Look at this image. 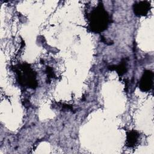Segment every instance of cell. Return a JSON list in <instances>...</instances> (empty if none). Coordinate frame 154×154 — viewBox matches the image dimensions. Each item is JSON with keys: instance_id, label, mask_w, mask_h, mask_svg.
Wrapping results in <instances>:
<instances>
[{"instance_id": "obj_1", "label": "cell", "mask_w": 154, "mask_h": 154, "mask_svg": "<svg viewBox=\"0 0 154 154\" xmlns=\"http://www.w3.org/2000/svg\"><path fill=\"white\" fill-rule=\"evenodd\" d=\"M92 26L93 29L97 31H103L105 28L107 26L108 21V14L103 9L99 8L98 10H95L93 11V14H92Z\"/></svg>"}, {"instance_id": "obj_3", "label": "cell", "mask_w": 154, "mask_h": 154, "mask_svg": "<svg viewBox=\"0 0 154 154\" xmlns=\"http://www.w3.org/2000/svg\"><path fill=\"white\" fill-rule=\"evenodd\" d=\"M146 2H141L138 4H137L135 7H134V11L137 14L144 15L149 9V4H145Z\"/></svg>"}, {"instance_id": "obj_2", "label": "cell", "mask_w": 154, "mask_h": 154, "mask_svg": "<svg viewBox=\"0 0 154 154\" xmlns=\"http://www.w3.org/2000/svg\"><path fill=\"white\" fill-rule=\"evenodd\" d=\"M152 75L153 73L151 72L147 71L145 73L144 76H143L141 80V87L144 88V90H150L152 87Z\"/></svg>"}, {"instance_id": "obj_4", "label": "cell", "mask_w": 154, "mask_h": 154, "mask_svg": "<svg viewBox=\"0 0 154 154\" xmlns=\"http://www.w3.org/2000/svg\"><path fill=\"white\" fill-rule=\"evenodd\" d=\"M137 137H136V135L135 134H133V135H130V137H129V138L128 139V140H129V143H134L135 141V140H137Z\"/></svg>"}]
</instances>
